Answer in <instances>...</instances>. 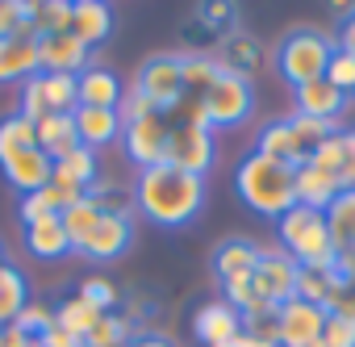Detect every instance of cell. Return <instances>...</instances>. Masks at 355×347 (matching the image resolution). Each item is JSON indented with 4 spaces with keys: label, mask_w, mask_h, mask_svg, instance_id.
Returning a JSON list of instances; mask_svg holds the SVG:
<instances>
[{
    "label": "cell",
    "mask_w": 355,
    "mask_h": 347,
    "mask_svg": "<svg viewBox=\"0 0 355 347\" xmlns=\"http://www.w3.org/2000/svg\"><path fill=\"white\" fill-rule=\"evenodd\" d=\"M134 201H138V214L146 222L180 230L205 205V176H193V171H180L171 163L142 167L134 180Z\"/></svg>",
    "instance_id": "6da1fadb"
},
{
    "label": "cell",
    "mask_w": 355,
    "mask_h": 347,
    "mask_svg": "<svg viewBox=\"0 0 355 347\" xmlns=\"http://www.w3.org/2000/svg\"><path fill=\"white\" fill-rule=\"evenodd\" d=\"M234 189H239V197H243L255 214H263V218H280V214H288V210L297 205L293 167H288V163H276V159H268V155H259V151H251V155L239 163Z\"/></svg>",
    "instance_id": "7a4b0ae2"
},
{
    "label": "cell",
    "mask_w": 355,
    "mask_h": 347,
    "mask_svg": "<svg viewBox=\"0 0 355 347\" xmlns=\"http://www.w3.org/2000/svg\"><path fill=\"white\" fill-rule=\"evenodd\" d=\"M280 251H288L301 268H330L334 264V243L326 230V214L309 205H293L288 214L276 218Z\"/></svg>",
    "instance_id": "3957f363"
},
{
    "label": "cell",
    "mask_w": 355,
    "mask_h": 347,
    "mask_svg": "<svg viewBox=\"0 0 355 347\" xmlns=\"http://www.w3.org/2000/svg\"><path fill=\"white\" fill-rule=\"evenodd\" d=\"M334 38L330 34H318V30H293L280 46H276V71L301 88L309 80H322L326 67H330V55H334Z\"/></svg>",
    "instance_id": "277c9868"
},
{
    "label": "cell",
    "mask_w": 355,
    "mask_h": 347,
    "mask_svg": "<svg viewBox=\"0 0 355 347\" xmlns=\"http://www.w3.org/2000/svg\"><path fill=\"white\" fill-rule=\"evenodd\" d=\"M218 159V142H214V130H201V126H171L167 130V159L171 167L180 171H193V176H205Z\"/></svg>",
    "instance_id": "5b68a950"
},
{
    "label": "cell",
    "mask_w": 355,
    "mask_h": 347,
    "mask_svg": "<svg viewBox=\"0 0 355 347\" xmlns=\"http://www.w3.org/2000/svg\"><path fill=\"white\" fill-rule=\"evenodd\" d=\"M205 109H209V126H214V130H230V126H243V121L251 117L255 92H251L247 80L222 71V76L214 80V88L205 92Z\"/></svg>",
    "instance_id": "8992f818"
},
{
    "label": "cell",
    "mask_w": 355,
    "mask_h": 347,
    "mask_svg": "<svg viewBox=\"0 0 355 347\" xmlns=\"http://www.w3.org/2000/svg\"><path fill=\"white\" fill-rule=\"evenodd\" d=\"M297 260L288 255V251H268V247H259V264H255V272H251V285H255V293L272 305V310H280L284 301H293L297 297Z\"/></svg>",
    "instance_id": "52a82bcc"
},
{
    "label": "cell",
    "mask_w": 355,
    "mask_h": 347,
    "mask_svg": "<svg viewBox=\"0 0 355 347\" xmlns=\"http://www.w3.org/2000/svg\"><path fill=\"white\" fill-rule=\"evenodd\" d=\"M138 88L146 92V101H150L159 113L175 109V105H180V96H184L180 55H150V59L142 63V71H138Z\"/></svg>",
    "instance_id": "ba28073f"
},
{
    "label": "cell",
    "mask_w": 355,
    "mask_h": 347,
    "mask_svg": "<svg viewBox=\"0 0 355 347\" xmlns=\"http://www.w3.org/2000/svg\"><path fill=\"white\" fill-rule=\"evenodd\" d=\"M326 318H330V314H326L322 305L293 297V301H284V305L276 310V322H280L276 343H280V347H318V343H322V330H326Z\"/></svg>",
    "instance_id": "9c48e42d"
},
{
    "label": "cell",
    "mask_w": 355,
    "mask_h": 347,
    "mask_svg": "<svg viewBox=\"0 0 355 347\" xmlns=\"http://www.w3.org/2000/svg\"><path fill=\"white\" fill-rule=\"evenodd\" d=\"M167 117L163 113H150V117H142V121H134V126H125L121 130V146H125V159L142 171V167H155V163H163L167 159Z\"/></svg>",
    "instance_id": "30bf717a"
},
{
    "label": "cell",
    "mask_w": 355,
    "mask_h": 347,
    "mask_svg": "<svg viewBox=\"0 0 355 347\" xmlns=\"http://www.w3.org/2000/svg\"><path fill=\"white\" fill-rule=\"evenodd\" d=\"M0 171H5V180L26 197V193H38V189L51 185L55 159H51L42 146H26V151H17V155H9V159H0Z\"/></svg>",
    "instance_id": "8fae6325"
},
{
    "label": "cell",
    "mask_w": 355,
    "mask_h": 347,
    "mask_svg": "<svg viewBox=\"0 0 355 347\" xmlns=\"http://www.w3.org/2000/svg\"><path fill=\"white\" fill-rule=\"evenodd\" d=\"M218 67L226 76H239V80H255L263 67H268V51L255 34H226L222 46H218Z\"/></svg>",
    "instance_id": "7c38bea8"
},
{
    "label": "cell",
    "mask_w": 355,
    "mask_h": 347,
    "mask_svg": "<svg viewBox=\"0 0 355 347\" xmlns=\"http://www.w3.org/2000/svg\"><path fill=\"white\" fill-rule=\"evenodd\" d=\"M38 63L46 76H80L88 67V46L71 30L46 34V38H38Z\"/></svg>",
    "instance_id": "4fadbf2b"
},
{
    "label": "cell",
    "mask_w": 355,
    "mask_h": 347,
    "mask_svg": "<svg viewBox=\"0 0 355 347\" xmlns=\"http://www.w3.org/2000/svg\"><path fill=\"white\" fill-rule=\"evenodd\" d=\"M193 330H197V339L205 347H222V343H234L243 335V314L230 301H209V305L197 310Z\"/></svg>",
    "instance_id": "5bb4252c"
},
{
    "label": "cell",
    "mask_w": 355,
    "mask_h": 347,
    "mask_svg": "<svg viewBox=\"0 0 355 347\" xmlns=\"http://www.w3.org/2000/svg\"><path fill=\"white\" fill-rule=\"evenodd\" d=\"M293 189H297V205H309V210H322L326 214V205L343 193V185H338V176L334 171H322L318 163H301V167H293Z\"/></svg>",
    "instance_id": "9a60e30c"
},
{
    "label": "cell",
    "mask_w": 355,
    "mask_h": 347,
    "mask_svg": "<svg viewBox=\"0 0 355 347\" xmlns=\"http://www.w3.org/2000/svg\"><path fill=\"white\" fill-rule=\"evenodd\" d=\"M293 101H297V113L322 117V121H338L343 109H347V92H338L326 76H322V80H309V84H301V88H293Z\"/></svg>",
    "instance_id": "2e32d148"
},
{
    "label": "cell",
    "mask_w": 355,
    "mask_h": 347,
    "mask_svg": "<svg viewBox=\"0 0 355 347\" xmlns=\"http://www.w3.org/2000/svg\"><path fill=\"white\" fill-rule=\"evenodd\" d=\"M71 121H76V134H80V146H92V151H101V146H109V142H117L121 138V117H117V109H92V105H80L76 113H71Z\"/></svg>",
    "instance_id": "e0dca14e"
},
{
    "label": "cell",
    "mask_w": 355,
    "mask_h": 347,
    "mask_svg": "<svg viewBox=\"0 0 355 347\" xmlns=\"http://www.w3.org/2000/svg\"><path fill=\"white\" fill-rule=\"evenodd\" d=\"M38 71V38H0V84H26Z\"/></svg>",
    "instance_id": "ac0fdd59"
},
{
    "label": "cell",
    "mask_w": 355,
    "mask_h": 347,
    "mask_svg": "<svg viewBox=\"0 0 355 347\" xmlns=\"http://www.w3.org/2000/svg\"><path fill=\"white\" fill-rule=\"evenodd\" d=\"M71 34L92 51L113 34V9L109 0H76L71 5Z\"/></svg>",
    "instance_id": "d6986e66"
},
{
    "label": "cell",
    "mask_w": 355,
    "mask_h": 347,
    "mask_svg": "<svg viewBox=\"0 0 355 347\" xmlns=\"http://www.w3.org/2000/svg\"><path fill=\"white\" fill-rule=\"evenodd\" d=\"M76 88H80V105H92V109H117V101L125 92V84L117 80V71L96 67V63H88L76 76Z\"/></svg>",
    "instance_id": "ffe728a7"
},
{
    "label": "cell",
    "mask_w": 355,
    "mask_h": 347,
    "mask_svg": "<svg viewBox=\"0 0 355 347\" xmlns=\"http://www.w3.org/2000/svg\"><path fill=\"white\" fill-rule=\"evenodd\" d=\"M130 222L125 218H109V214H101V222H96V230L88 235V243L80 247V255L84 260H117L125 247H130Z\"/></svg>",
    "instance_id": "44dd1931"
},
{
    "label": "cell",
    "mask_w": 355,
    "mask_h": 347,
    "mask_svg": "<svg viewBox=\"0 0 355 347\" xmlns=\"http://www.w3.org/2000/svg\"><path fill=\"white\" fill-rule=\"evenodd\" d=\"M255 264H259V247H255V243H247V239H226V243L214 251V272H218V280H222V285L251 276V272H255Z\"/></svg>",
    "instance_id": "7402d4cb"
},
{
    "label": "cell",
    "mask_w": 355,
    "mask_h": 347,
    "mask_svg": "<svg viewBox=\"0 0 355 347\" xmlns=\"http://www.w3.org/2000/svg\"><path fill=\"white\" fill-rule=\"evenodd\" d=\"M255 151L268 155V159H276V163H288V167H301L305 163V151H301V142H297V134H293L288 121L263 126L259 138H255Z\"/></svg>",
    "instance_id": "603a6c76"
},
{
    "label": "cell",
    "mask_w": 355,
    "mask_h": 347,
    "mask_svg": "<svg viewBox=\"0 0 355 347\" xmlns=\"http://www.w3.org/2000/svg\"><path fill=\"white\" fill-rule=\"evenodd\" d=\"M338 293H343V280H338L334 264L330 268H297V297L301 301H313V305H322L330 314Z\"/></svg>",
    "instance_id": "cb8c5ba5"
},
{
    "label": "cell",
    "mask_w": 355,
    "mask_h": 347,
    "mask_svg": "<svg viewBox=\"0 0 355 347\" xmlns=\"http://www.w3.org/2000/svg\"><path fill=\"white\" fill-rule=\"evenodd\" d=\"M96 176H101V167H96V151L92 146H76V151H67L63 159H55V176L51 180H59V185H71V189H92L96 185Z\"/></svg>",
    "instance_id": "d4e9b609"
},
{
    "label": "cell",
    "mask_w": 355,
    "mask_h": 347,
    "mask_svg": "<svg viewBox=\"0 0 355 347\" xmlns=\"http://www.w3.org/2000/svg\"><path fill=\"white\" fill-rule=\"evenodd\" d=\"M26 247L38 255V260H63L71 251L67 243V230H63V218H42V222H30L26 226Z\"/></svg>",
    "instance_id": "484cf974"
},
{
    "label": "cell",
    "mask_w": 355,
    "mask_h": 347,
    "mask_svg": "<svg viewBox=\"0 0 355 347\" xmlns=\"http://www.w3.org/2000/svg\"><path fill=\"white\" fill-rule=\"evenodd\" d=\"M38 146L51 155V159H63L67 151L80 146V134H76V121L71 113H46L38 121Z\"/></svg>",
    "instance_id": "4316f807"
},
{
    "label": "cell",
    "mask_w": 355,
    "mask_h": 347,
    "mask_svg": "<svg viewBox=\"0 0 355 347\" xmlns=\"http://www.w3.org/2000/svg\"><path fill=\"white\" fill-rule=\"evenodd\" d=\"M21 5H26V22L34 26L38 38L71 30V0H21Z\"/></svg>",
    "instance_id": "83f0119b"
},
{
    "label": "cell",
    "mask_w": 355,
    "mask_h": 347,
    "mask_svg": "<svg viewBox=\"0 0 355 347\" xmlns=\"http://www.w3.org/2000/svg\"><path fill=\"white\" fill-rule=\"evenodd\" d=\"M326 230H330L334 251L355 247V189H343V193L326 205Z\"/></svg>",
    "instance_id": "f1b7e54d"
},
{
    "label": "cell",
    "mask_w": 355,
    "mask_h": 347,
    "mask_svg": "<svg viewBox=\"0 0 355 347\" xmlns=\"http://www.w3.org/2000/svg\"><path fill=\"white\" fill-rule=\"evenodd\" d=\"M26 301H30L26 276H21L17 268H9V264H0V330L17 322V314H21Z\"/></svg>",
    "instance_id": "f546056e"
},
{
    "label": "cell",
    "mask_w": 355,
    "mask_h": 347,
    "mask_svg": "<svg viewBox=\"0 0 355 347\" xmlns=\"http://www.w3.org/2000/svg\"><path fill=\"white\" fill-rule=\"evenodd\" d=\"M88 201H92L101 214H109V218H125V222H130V214L138 210L134 189H130V185H113V180H96V185L88 189Z\"/></svg>",
    "instance_id": "4dcf8cb0"
},
{
    "label": "cell",
    "mask_w": 355,
    "mask_h": 347,
    "mask_svg": "<svg viewBox=\"0 0 355 347\" xmlns=\"http://www.w3.org/2000/svg\"><path fill=\"white\" fill-rule=\"evenodd\" d=\"M180 76H184L189 96H205L214 88V80L222 76V67H218V59H209L201 51H189V55H180Z\"/></svg>",
    "instance_id": "1f68e13d"
},
{
    "label": "cell",
    "mask_w": 355,
    "mask_h": 347,
    "mask_svg": "<svg viewBox=\"0 0 355 347\" xmlns=\"http://www.w3.org/2000/svg\"><path fill=\"white\" fill-rule=\"evenodd\" d=\"M55 322H59V326H67L76 339H88V335H92V326L101 322V310H96V305H88V301L76 293V297H67V301H59V305H55Z\"/></svg>",
    "instance_id": "d6a6232c"
},
{
    "label": "cell",
    "mask_w": 355,
    "mask_h": 347,
    "mask_svg": "<svg viewBox=\"0 0 355 347\" xmlns=\"http://www.w3.org/2000/svg\"><path fill=\"white\" fill-rule=\"evenodd\" d=\"M59 218H63V230H67V243H71V251H80V247L88 243V235L96 230V222H101V210H96L92 201H76V205H67Z\"/></svg>",
    "instance_id": "836d02e7"
},
{
    "label": "cell",
    "mask_w": 355,
    "mask_h": 347,
    "mask_svg": "<svg viewBox=\"0 0 355 347\" xmlns=\"http://www.w3.org/2000/svg\"><path fill=\"white\" fill-rule=\"evenodd\" d=\"M26 146H38V126L30 117H21V113L0 117V159H9V155H17Z\"/></svg>",
    "instance_id": "e575fe53"
},
{
    "label": "cell",
    "mask_w": 355,
    "mask_h": 347,
    "mask_svg": "<svg viewBox=\"0 0 355 347\" xmlns=\"http://www.w3.org/2000/svg\"><path fill=\"white\" fill-rule=\"evenodd\" d=\"M130 330H134L130 318H121L117 310H113V314H101V322L92 326V335L84 339V347H130V343H134Z\"/></svg>",
    "instance_id": "d590c367"
},
{
    "label": "cell",
    "mask_w": 355,
    "mask_h": 347,
    "mask_svg": "<svg viewBox=\"0 0 355 347\" xmlns=\"http://www.w3.org/2000/svg\"><path fill=\"white\" fill-rule=\"evenodd\" d=\"M288 126H293V134H297V142H301V151H305V159L330 138V134H338V126L334 121H322V117H305V113H293V117H284Z\"/></svg>",
    "instance_id": "8d00e7d4"
},
{
    "label": "cell",
    "mask_w": 355,
    "mask_h": 347,
    "mask_svg": "<svg viewBox=\"0 0 355 347\" xmlns=\"http://www.w3.org/2000/svg\"><path fill=\"white\" fill-rule=\"evenodd\" d=\"M42 88H46V109H51V113H76V109H80L76 76H46V71H42Z\"/></svg>",
    "instance_id": "74e56055"
},
{
    "label": "cell",
    "mask_w": 355,
    "mask_h": 347,
    "mask_svg": "<svg viewBox=\"0 0 355 347\" xmlns=\"http://www.w3.org/2000/svg\"><path fill=\"white\" fill-rule=\"evenodd\" d=\"M17 214H21V226H30V222H42V218L63 214V201H59V193L46 185V189H38V193H26Z\"/></svg>",
    "instance_id": "f35d334b"
},
{
    "label": "cell",
    "mask_w": 355,
    "mask_h": 347,
    "mask_svg": "<svg viewBox=\"0 0 355 347\" xmlns=\"http://www.w3.org/2000/svg\"><path fill=\"white\" fill-rule=\"evenodd\" d=\"M197 17H201L205 30L222 34V30H234V22H239V5H234V0H201V5H197Z\"/></svg>",
    "instance_id": "ab89813d"
},
{
    "label": "cell",
    "mask_w": 355,
    "mask_h": 347,
    "mask_svg": "<svg viewBox=\"0 0 355 347\" xmlns=\"http://www.w3.org/2000/svg\"><path fill=\"white\" fill-rule=\"evenodd\" d=\"M13 326H17L21 335H34V339H42V335L55 326V310H51V305H42V301H26Z\"/></svg>",
    "instance_id": "60d3db41"
},
{
    "label": "cell",
    "mask_w": 355,
    "mask_h": 347,
    "mask_svg": "<svg viewBox=\"0 0 355 347\" xmlns=\"http://www.w3.org/2000/svg\"><path fill=\"white\" fill-rule=\"evenodd\" d=\"M80 297H84L88 305H96L101 314H113V310H117V285H113L109 276H88V280L80 285Z\"/></svg>",
    "instance_id": "b9f144b4"
},
{
    "label": "cell",
    "mask_w": 355,
    "mask_h": 347,
    "mask_svg": "<svg viewBox=\"0 0 355 347\" xmlns=\"http://www.w3.org/2000/svg\"><path fill=\"white\" fill-rule=\"evenodd\" d=\"M17 113H21V117H30L34 126H38V121H42V117L51 113V109H46V88H42V71H38V76H30V80L21 84V109H17Z\"/></svg>",
    "instance_id": "7bdbcfd3"
},
{
    "label": "cell",
    "mask_w": 355,
    "mask_h": 347,
    "mask_svg": "<svg viewBox=\"0 0 355 347\" xmlns=\"http://www.w3.org/2000/svg\"><path fill=\"white\" fill-rule=\"evenodd\" d=\"M150 113H159V109L146 101V92H142L138 84H130V88L121 92V101H117V117H121V126H134V121H142V117H150Z\"/></svg>",
    "instance_id": "ee69618b"
},
{
    "label": "cell",
    "mask_w": 355,
    "mask_h": 347,
    "mask_svg": "<svg viewBox=\"0 0 355 347\" xmlns=\"http://www.w3.org/2000/svg\"><path fill=\"white\" fill-rule=\"evenodd\" d=\"M326 80H330L338 92H355V55L343 51V46H334L330 67H326Z\"/></svg>",
    "instance_id": "f6af8a7d"
},
{
    "label": "cell",
    "mask_w": 355,
    "mask_h": 347,
    "mask_svg": "<svg viewBox=\"0 0 355 347\" xmlns=\"http://www.w3.org/2000/svg\"><path fill=\"white\" fill-rule=\"evenodd\" d=\"M318 347H355V322L351 318H338L330 314L326 318V330H322V343Z\"/></svg>",
    "instance_id": "bcb514c9"
},
{
    "label": "cell",
    "mask_w": 355,
    "mask_h": 347,
    "mask_svg": "<svg viewBox=\"0 0 355 347\" xmlns=\"http://www.w3.org/2000/svg\"><path fill=\"white\" fill-rule=\"evenodd\" d=\"M343 138V163H338V185L355 189V130H338Z\"/></svg>",
    "instance_id": "7dc6e473"
},
{
    "label": "cell",
    "mask_w": 355,
    "mask_h": 347,
    "mask_svg": "<svg viewBox=\"0 0 355 347\" xmlns=\"http://www.w3.org/2000/svg\"><path fill=\"white\" fill-rule=\"evenodd\" d=\"M26 26V5L21 0H0V38H13Z\"/></svg>",
    "instance_id": "c3c4849f"
},
{
    "label": "cell",
    "mask_w": 355,
    "mask_h": 347,
    "mask_svg": "<svg viewBox=\"0 0 355 347\" xmlns=\"http://www.w3.org/2000/svg\"><path fill=\"white\" fill-rule=\"evenodd\" d=\"M334 272H338V280H343V285H351V289H355V247L334 251Z\"/></svg>",
    "instance_id": "681fc988"
},
{
    "label": "cell",
    "mask_w": 355,
    "mask_h": 347,
    "mask_svg": "<svg viewBox=\"0 0 355 347\" xmlns=\"http://www.w3.org/2000/svg\"><path fill=\"white\" fill-rule=\"evenodd\" d=\"M42 347H84V339H76L67 326H59V322H55V326L42 335Z\"/></svg>",
    "instance_id": "f907efd6"
},
{
    "label": "cell",
    "mask_w": 355,
    "mask_h": 347,
    "mask_svg": "<svg viewBox=\"0 0 355 347\" xmlns=\"http://www.w3.org/2000/svg\"><path fill=\"white\" fill-rule=\"evenodd\" d=\"M330 314H338V318H351V322H355V289H351V285H343V293L334 297Z\"/></svg>",
    "instance_id": "816d5d0a"
},
{
    "label": "cell",
    "mask_w": 355,
    "mask_h": 347,
    "mask_svg": "<svg viewBox=\"0 0 355 347\" xmlns=\"http://www.w3.org/2000/svg\"><path fill=\"white\" fill-rule=\"evenodd\" d=\"M5 347H42V339H34V335H21L17 326H5Z\"/></svg>",
    "instance_id": "f5cc1de1"
},
{
    "label": "cell",
    "mask_w": 355,
    "mask_h": 347,
    "mask_svg": "<svg viewBox=\"0 0 355 347\" xmlns=\"http://www.w3.org/2000/svg\"><path fill=\"white\" fill-rule=\"evenodd\" d=\"M338 46L355 55V17H347V22H343V30H338Z\"/></svg>",
    "instance_id": "db71d44e"
},
{
    "label": "cell",
    "mask_w": 355,
    "mask_h": 347,
    "mask_svg": "<svg viewBox=\"0 0 355 347\" xmlns=\"http://www.w3.org/2000/svg\"><path fill=\"white\" fill-rule=\"evenodd\" d=\"M234 347H280V343H272V339H255V335H247V330H243V335L234 339Z\"/></svg>",
    "instance_id": "11a10c76"
},
{
    "label": "cell",
    "mask_w": 355,
    "mask_h": 347,
    "mask_svg": "<svg viewBox=\"0 0 355 347\" xmlns=\"http://www.w3.org/2000/svg\"><path fill=\"white\" fill-rule=\"evenodd\" d=\"M130 347H171V343H167L163 335H138V339H134Z\"/></svg>",
    "instance_id": "9f6ffc18"
},
{
    "label": "cell",
    "mask_w": 355,
    "mask_h": 347,
    "mask_svg": "<svg viewBox=\"0 0 355 347\" xmlns=\"http://www.w3.org/2000/svg\"><path fill=\"white\" fill-rule=\"evenodd\" d=\"M330 9L347 22V17H355V0H330Z\"/></svg>",
    "instance_id": "6f0895ef"
},
{
    "label": "cell",
    "mask_w": 355,
    "mask_h": 347,
    "mask_svg": "<svg viewBox=\"0 0 355 347\" xmlns=\"http://www.w3.org/2000/svg\"><path fill=\"white\" fill-rule=\"evenodd\" d=\"M0 347H5V330H0Z\"/></svg>",
    "instance_id": "680465c9"
},
{
    "label": "cell",
    "mask_w": 355,
    "mask_h": 347,
    "mask_svg": "<svg viewBox=\"0 0 355 347\" xmlns=\"http://www.w3.org/2000/svg\"><path fill=\"white\" fill-rule=\"evenodd\" d=\"M0 264H5V251H0Z\"/></svg>",
    "instance_id": "91938a15"
},
{
    "label": "cell",
    "mask_w": 355,
    "mask_h": 347,
    "mask_svg": "<svg viewBox=\"0 0 355 347\" xmlns=\"http://www.w3.org/2000/svg\"><path fill=\"white\" fill-rule=\"evenodd\" d=\"M222 347H234V343H222Z\"/></svg>",
    "instance_id": "94428289"
},
{
    "label": "cell",
    "mask_w": 355,
    "mask_h": 347,
    "mask_svg": "<svg viewBox=\"0 0 355 347\" xmlns=\"http://www.w3.org/2000/svg\"><path fill=\"white\" fill-rule=\"evenodd\" d=\"M71 5H76V0H71Z\"/></svg>",
    "instance_id": "6125c7cd"
}]
</instances>
